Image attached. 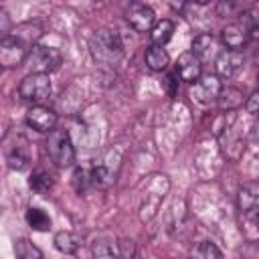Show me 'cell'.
<instances>
[{"instance_id":"cell-1","label":"cell","mask_w":259,"mask_h":259,"mask_svg":"<svg viewBox=\"0 0 259 259\" xmlns=\"http://www.w3.org/2000/svg\"><path fill=\"white\" fill-rule=\"evenodd\" d=\"M89 49L95 61L103 65H117L123 57V42L115 30L101 28L89 38Z\"/></svg>"},{"instance_id":"cell-2","label":"cell","mask_w":259,"mask_h":259,"mask_svg":"<svg viewBox=\"0 0 259 259\" xmlns=\"http://www.w3.org/2000/svg\"><path fill=\"white\" fill-rule=\"evenodd\" d=\"M30 49H32V45L24 36H20L16 30H12L8 36H4L0 40V65L4 69L24 65Z\"/></svg>"},{"instance_id":"cell-3","label":"cell","mask_w":259,"mask_h":259,"mask_svg":"<svg viewBox=\"0 0 259 259\" xmlns=\"http://www.w3.org/2000/svg\"><path fill=\"white\" fill-rule=\"evenodd\" d=\"M47 154L49 158L61 166V168H67L75 162V148H73V142H71V136L67 130H53L47 138Z\"/></svg>"},{"instance_id":"cell-4","label":"cell","mask_w":259,"mask_h":259,"mask_svg":"<svg viewBox=\"0 0 259 259\" xmlns=\"http://www.w3.org/2000/svg\"><path fill=\"white\" fill-rule=\"evenodd\" d=\"M63 61V55L59 49L53 47H42V45H34L24 61V65L30 69V73H51L55 71Z\"/></svg>"},{"instance_id":"cell-5","label":"cell","mask_w":259,"mask_h":259,"mask_svg":"<svg viewBox=\"0 0 259 259\" xmlns=\"http://www.w3.org/2000/svg\"><path fill=\"white\" fill-rule=\"evenodd\" d=\"M18 93L24 101L28 103H34V105H40L45 99H49L51 95V79L49 75H42V73H28L22 81H20V87H18Z\"/></svg>"},{"instance_id":"cell-6","label":"cell","mask_w":259,"mask_h":259,"mask_svg":"<svg viewBox=\"0 0 259 259\" xmlns=\"http://www.w3.org/2000/svg\"><path fill=\"white\" fill-rule=\"evenodd\" d=\"M4 156L12 170H26L30 162L28 140L20 134H10L4 138Z\"/></svg>"},{"instance_id":"cell-7","label":"cell","mask_w":259,"mask_h":259,"mask_svg":"<svg viewBox=\"0 0 259 259\" xmlns=\"http://www.w3.org/2000/svg\"><path fill=\"white\" fill-rule=\"evenodd\" d=\"M95 259H134V243L127 239H99L93 243Z\"/></svg>"},{"instance_id":"cell-8","label":"cell","mask_w":259,"mask_h":259,"mask_svg":"<svg viewBox=\"0 0 259 259\" xmlns=\"http://www.w3.org/2000/svg\"><path fill=\"white\" fill-rule=\"evenodd\" d=\"M125 18L132 24V28L138 30V32H150L156 24L154 10L144 2H132L127 12H125Z\"/></svg>"},{"instance_id":"cell-9","label":"cell","mask_w":259,"mask_h":259,"mask_svg":"<svg viewBox=\"0 0 259 259\" xmlns=\"http://www.w3.org/2000/svg\"><path fill=\"white\" fill-rule=\"evenodd\" d=\"M221 89H223V87H221V81H219L217 75H202V77L192 85L190 97H192L194 101H198V103L208 105V103H212V101L219 99Z\"/></svg>"},{"instance_id":"cell-10","label":"cell","mask_w":259,"mask_h":259,"mask_svg":"<svg viewBox=\"0 0 259 259\" xmlns=\"http://www.w3.org/2000/svg\"><path fill=\"white\" fill-rule=\"evenodd\" d=\"M26 123L40 134H51L57 125V113L45 105H32L26 113Z\"/></svg>"},{"instance_id":"cell-11","label":"cell","mask_w":259,"mask_h":259,"mask_svg":"<svg viewBox=\"0 0 259 259\" xmlns=\"http://www.w3.org/2000/svg\"><path fill=\"white\" fill-rule=\"evenodd\" d=\"M176 75L180 77V81L186 83H196L202 77V63L194 53H182L176 61Z\"/></svg>"},{"instance_id":"cell-12","label":"cell","mask_w":259,"mask_h":259,"mask_svg":"<svg viewBox=\"0 0 259 259\" xmlns=\"http://www.w3.org/2000/svg\"><path fill=\"white\" fill-rule=\"evenodd\" d=\"M249 30H251V28H249L247 24L233 22V24H229V26L223 28L221 40H223V45H225L229 51H241V49H245L247 42H249V36H251Z\"/></svg>"},{"instance_id":"cell-13","label":"cell","mask_w":259,"mask_h":259,"mask_svg":"<svg viewBox=\"0 0 259 259\" xmlns=\"http://www.w3.org/2000/svg\"><path fill=\"white\" fill-rule=\"evenodd\" d=\"M243 67V53L241 51H221V55L214 61V69H217V77L223 79H231L233 75H237Z\"/></svg>"},{"instance_id":"cell-14","label":"cell","mask_w":259,"mask_h":259,"mask_svg":"<svg viewBox=\"0 0 259 259\" xmlns=\"http://www.w3.org/2000/svg\"><path fill=\"white\" fill-rule=\"evenodd\" d=\"M192 53L200 59V63H204V61H210V59H214L217 61V57L221 55V51H219V40L212 36V34H198L194 40H192Z\"/></svg>"},{"instance_id":"cell-15","label":"cell","mask_w":259,"mask_h":259,"mask_svg":"<svg viewBox=\"0 0 259 259\" xmlns=\"http://www.w3.org/2000/svg\"><path fill=\"white\" fill-rule=\"evenodd\" d=\"M237 200H239V208H241V212L259 208V182H255V180L243 182V184L239 186Z\"/></svg>"},{"instance_id":"cell-16","label":"cell","mask_w":259,"mask_h":259,"mask_svg":"<svg viewBox=\"0 0 259 259\" xmlns=\"http://www.w3.org/2000/svg\"><path fill=\"white\" fill-rule=\"evenodd\" d=\"M217 105L223 111H235L237 107L243 105V91L237 87H223L217 99Z\"/></svg>"},{"instance_id":"cell-17","label":"cell","mask_w":259,"mask_h":259,"mask_svg":"<svg viewBox=\"0 0 259 259\" xmlns=\"http://www.w3.org/2000/svg\"><path fill=\"white\" fill-rule=\"evenodd\" d=\"M170 63V57L166 53L164 47H158V45H150L148 51H146V65L152 69V71H164Z\"/></svg>"},{"instance_id":"cell-18","label":"cell","mask_w":259,"mask_h":259,"mask_svg":"<svg viewBox=\"0 0 259 259\" xmlns=\"http://www.w3.org/2000/svg\"><path fill=\"white\" fill-rule=\"evenodd\" d=\"M172 32H174V24L172 20L168 18H162L154 24V28L150 30V38H152V45H158V47H164L170 38H172Z\"/></svg>"},{"instance_id":"cell-19","label":"cell","mask_w":259,"mask_h":259,"mask_svg":"<svg viewBox=\"0 0 259 259\" xmlns=\"http://www.w3.org/2000/svg\"><path fill=\"white\" fill-rule=\"evenodd\" d=\"M79 245H81V239H79L75 233H71V231H61V233L55 235V247H57L61 253H65V255L77 253Z\"/></svg>"},{"instance_id":"cell-20","label":"cell","mask_w":259,"mask_h":259,"mask_svg":"<svg viewBox=\"0 0 259 259\" xmlns=\"http://www.w3.org/2000/svg\"><path fill=\"white\" fill-rule=\"evenodd\" d=\"M28 184H30V188H32L34 192L47 194V192L53 188L55 180H53V174H51V172H47V170H42V168H36V170L30 174Z\"/></svg>"},{"instance_id":"cell-21","label":"cell","mask_w":259,"mask_h":259,"mask_svg":"<svg viewBox=\"0 0 259 259\" xmlns=\"http://www.w3.org/2000/svg\"><path fill=\"white\" fill-rule=\"evenodd\" d=\"M241 223H243V231L251 241H259V208L241 212Z\"/></svg>"},{"instance_id":"cell-22","label":"cell","mask_w":259,"mask_h":259,"mask_svg":"<svg viewBox=\"0 0 259 259\" xmlns=\"http://www.w3.org/2000/svg\"><path fill=\"white\" fill-rule=\"evenodd\" d=\"M190 259H225V257H223L221 249H219L214 243L202 241V243H198V245L192 247Z\"/></svg>"},{"instance_id":"cell-23","label":"cell","mask_w":259,"mask_h":259,"mask_svg":"<svg viewBox=\"0 0 259 259\" xmlns=\"http://www.w3.org/2000/svg\"><path fill=\"white\" fill-rule=\"evenodd\" d=\"M26 223H28V227L34 229V231H49V227H51L49 214H47L45 210L36 208V206H30V208L26 210Z\"/></svg>"},{"instance_id":"cell-24","label":"cell","mask_w":259,"mask_h":259,"mask_svg":"<svg viewBox=\"0 0 259 259\" xmlns=\"http://www.w3.org/2000/svg\"><path fill=\"white\" fill-rule=\"evenodd\" d=\"M14 255H16V259H45L40 249L36 245H32L28 239H18L16 241Z\"/></svg>"},{"instance_id":"cell-25","label":"cell","mask_w":259,"mask_h":259,"mask_svg":"<svg viewBox=\"0 0 259 259\" xmlns=\"http://www.w3.org/2000/svg\"><path fill=\"white\" fill-rule=\"evenodd\" d=\"M178 83H180V77L176 75V71L174 73H168L164 77V89H166V93L170 97H176L178 95Z\"/></svg>"},{"instance_id":"cell-26","label":"cell","mask_w":259,"mask_h":259,"mask_svg":"<svg viewBox=\"0 0 259 259\" xmlns=\"http://www.w3.org/2000/svg\"><path fill=\"white\" fill-rule=\"evenodd\" d=\"M241 8L243 6L237 4V2H219V6H217V10H219L221 16H235Z\"/></svg>"},{"instance_id":"cell-27","label":"cell","mask_w":259,"mask_h":259,"mask_svg":"<svg viewBox=\"0 0 259 259\" xmlns=\"http://www.w3.org/2000/svg\"><path fill=\"white\" fill-rule=\"evenodd\" d=\"M245 107H247V111H249L251 115H259V89L251 93V97L247 99Z\"/></svg>"},{"instance_id":"cell-28","label":"cell","mask_w":259,"mask_h":259,"mask_svg":"<svg viewBox=\"0 0 259 259\" xmlns=\"http://www.w3.org/2000/svg\"><path fill=\"white\" fill-rule=\"evenodd\" d=\"M245 22L251 26V32H259V12H247Z\"/></svg>"},{"instance_id":"cell-29","label":"cell","mask_w":259,"mask_h":259,"mask_svg":"<svg viewBox=\"0 0 259 259\" xmlns=\"http://www.w3.org/2000/svg\"><path fill=\"white\" fill-rule=\"evenodd\" d=\"M253 61L259 63V42H255V49H253Z\"/></svg>"}]
</instances>
